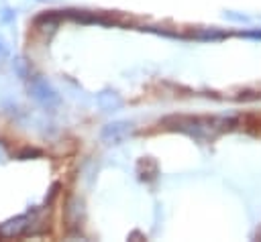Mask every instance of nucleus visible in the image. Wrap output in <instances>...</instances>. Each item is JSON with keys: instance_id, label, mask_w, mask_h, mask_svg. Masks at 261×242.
<instances>
[{"instance_id": "423d86ee", "label": "nucleus", "mask_w": 261, "mask_h": 242, "mask_svg": "<svg viewBox=\"0 0 261 242\" xmlns=\"http://www.w3.org/2000/svg\"><path fill=\"white\" fill-rule=\"evenodd\" d=\"M0 59H10V47L2 35H0Z\"/></svg>"}, {"instance_id": "9d476101", "label": "nucleus", "mask_w": 261, "mask_h": 242, "mask_svg": "<svg viewBox=\"0 0 261 242\" xmlns=\"http://www.w3.org/2000/svg\"><path fill=\"white\" fill-rule=\"evenodd\" d=\"M224 16L230 18V20H249L247 16H243V14H232V12H224Z\"/></svg>"}, {"instance_id": "0eeeda50", "label": "nucleus", "mask_w": 261, "mask_h": 242, "mask_svg": "<svg viewBox=\"0 0 261 242\" xmlns=\"http://www.w3.org/2000/svg\"><path fill=\"white\" fill-rule=\"evenodd\" d=\"M41 155V150H37V148H24V150H20L18 153V159H31V157H39Z\"/></svg>"}, {"instance_id": "7ed1b4c3", "label": "nucleus", "mask_w": 261, "mask_h": 242, "mask_svg": "<svg viewBox=\"0 0 261 242\" xmlns=\"http://www.w3.org/2000/svg\"><path fill=\"white\" fill-rule=\"evenodd\" d=\"M96 104H98V108H100L102 112L110 114V112H118V110H122L124 100H122V96H120L116 89L106 87V89H102V92L96 94Z\"/></svg>"}, {"instance_id": "6e6552de", "label": "nucleus", "mask_w": 261, "mask_h": 242, "mask_svg": "<svg viewBox=\"0 0 261 242\" xmlns=\"http://www.w3.org/2000/svg\"><path fill=\"white\" fill-rule=\"evenodd\" d=\"M198 37H200V39H210V41H216V39H222L224 35H222V33H216V31H206V33H200Z\"/></svg>"}, {"instance_id": "1a4fd4ad", "label": "nucleus", "mask_w": 261, "mask_h": 242, "mask_svg": "<svg viewBox=\"0 0 261 242\" xmlns=\"http://www.w3.org/2000/svg\"><path fill=\"white\" fill-rule=\"evenodd\" d=\"M243 37H247V39H261V31H245V33H241Z\"/></svg>"}, {"instance_id": "f257e3e1", "label": "nucleus", "mask_w": 261, "mask_h": 242, "mask_svg": "<svg viewBox=\"0 0 261 242\" xmlns=\"http://www.w3.org/2000/svg\"><path fill=\"white\" fill-rule=\"evenodd\" d=\"M29 96L47 110H53L61 104V96L57 94V89L41 75L29 77Z\"/></svg>"}, {"instance_id": "f03ea898", "label": "nucleus", "mask_w": 261, "mask_h": 242, "mask_svg": "<svg viewBox=\"0 0 261 242\" xmlns=\"http://www.w3.org/2000/svg\"><path fill=\"white\" fill-rule=\"evenodd\" d=\"M133 122L130 120H114L102 126L100 130V138L106 144H120L124 138H128V134L133 132Z\"/></svg>"}, {"instance_id": "20e7f679", "label": "nucleus", "mask_w": 261, "mask_h": 242, "mask_svg": "<svg viewBox=\"0 0 261 242\" xmlns=\"http://www.w3.org/2000/svg\"><path fill=\"white\" fill-rule=\"evenodd\" d=\"M31 226V216L29 214H20V216H14L6 222L0 224V236L2 238H14V236H20L27 232V228Z\"/></svg>"}, {"instance_id": "39448f33", "label": "nucleus", "mask_w": 261, "mask_h": 242, "mask_svg": "<svg viewBox=\"0 0 261 242\" xmlns=\"http://www.w3.org/2000/svg\"><path fill=\"white\" fill-rule=\"evenodd\" d=\"M12 69L18 73L20 79H29L31 77V67H29V61L24 57H14L12 59Z\"/></svg>"}]
</instances>
